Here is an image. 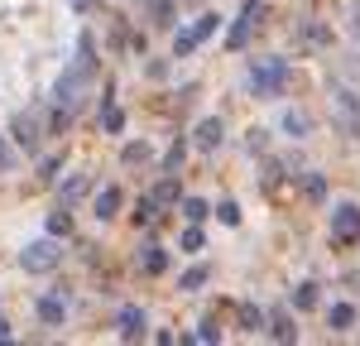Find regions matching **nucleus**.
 I'll list each match as a JSON object with an SVG mask.
<instances>
[{
    "mask_svg": "<svg viewBox=\"0 0 360 346\" xmlns=\"http://www.w3.org/2000/svg\"><path fill=\"white\" fill-rule=\"evenodd\" d=\"M72 5H77V10H86V5H91V0H72Z\"/></svg>",
    "mask_w": 360,
    "mask_h": 346,
    "instance_id": "f704fd0d",
    "label": "nucleus"
},
{
    "mask_svg": "<svg viewBox=\"0 0 360 346\" xmlns=\"http://www.w3.org/2000/svg\"><path fill=\"white\" fill-rule=\"evenodd\" d=\"M58 260H63V250H58L53 241H34V245H25L20 264H25V274H49Z\"/></svg>",
    "mask_w": 360,
    "mask_h": 346,
    "instance_id": "20e7f679",
    "label": "nucleus"
},
{
    "mask_svg": "<svg viewBox=\"0 0 360 346\" xmlns=\"http://www.w3.org/2000/svg\"><path fill=\"white\" fill-rule=\"evenodd\" d=\"M207 212H212V207H207L202 198H183V217H188V222H202Z\"/></svg>",
    "mask_w": 360,
    "mask_h": 346,
    "instance_id": "b1692460",
    "label": "nucleus"
},
{
    "mask_svg": "<svg viewBox=\"0 0 360 346\" xmlns=\"http://www.w3.org/2000/svg\"><path fill=\"white\" fill-rule=\"evenodd\" d=\"M154 217H159V202H154V198H139L135 202V226H149Z\"/></svg>",
    "mask_w": 360,
    "mask_h": 346,
    "instance_id": "412c9836",
    "label": "nucleus"
},
{
    "mask_svg": "<svg viewBox=\"0 0 360 346\" xmlns=\"http://www.w3.org/2000/svg\"><path fill=\"white\" fill-rule=\"evenodd\" d=\"M173 5H197V0H173Z\"/></svg>",
    "mask_w": 360,
    "mask_h": 346,
    "instance_id": "c9c22d12",
    "label": "nucleus"
},
{
    "mask_svg": "<svg viewBox=\"0 0 360 346\" xmlns=\"http://www.w3.org/2000/svg\"><path fill=\"white\" fill-rule=\"evenodd\" d=\"M293 308H317V284H298V293H293Z\"/></svg>",
    "mask_w": 360,
    "mask_h": 346,
    "instance_id": "393cba45",
    "label": "nucleus"
},
{
    "mask_svg": "<svg viewBox=\"0 0 360 346\" xmlns=\"http://www.w3.org/2000/svg\"><path fill=\"white\" fill-rule=\"evenodd\" d=\"M101 125H106V130H125V111H120V106H111V101H106V111H101Z\"/></svg>",
    "mask_w": 360,
    "mask_h": 346,
    "instance_id": "4be33fe9",
    "label": "nucleus"
},
{
    "mask_svg": "<svg viewBox=\"0 0 360 346\" xmlns=\"http://www.w3.org/2000/svg\"><path fill=\"white\" fill-rule=\"evenodd\" d=\"M221 140H226V125H221V115H207L202 125H197V149H221Z\"/></svg>",
    "mask_w": 360,
    "mask_h": 346,
    "instance_id": "1a4fd4ad",
    "label": "nucleus"
},
{
    "mask_svg": "<svg viewBox=\"0 0 360 346\" xmlns=\"http://www.w3.org/2000/svg\"><path fill=\"white\" fill-rule=\"evenodd\" d=\"M39 317L49 322V327H58L63 317H68V298L58 293V298H39Z\"/></svg>",
    "mask_w": 360,
    "mask_h": 346,
    "instance_id": "9b49d317",
    "label": "nucleus"
},
{
    "mask_svg": "<svg viewBox=\"0 0 360 346\" xmlns=\"http://www.w3.org/2000/svg\"><path fill=\"white\" fill-rule=\"evenodd\" d=\"M264 322H269V337H274V342H293V337H298V327H293L288 313H274V317H264Z\"/></svg>",
    "mask_w": 360,
    "mask_h": 346,
    "instance_id": "f8f14e48",
    "label": "nucleus"
},
{
    "mask_svg": "<svg viewBox=\"0 0 360 346\" xmlns=\"http://www.w3.org/2000/svg\"><path fill=\"white\" fill-rule=\"evenodd\" d=\"M217 337H221V332H217V322H212V317H207V322L193 332V342H217Z\"/></svg>",
    "mask_w": 360,
    "mask_h": 346,
    "instance_id": "c756f323",
    "label": "nucleus"
},
{
    "mask_svg": "<svg viewBox=\"0 0 360 346\" xmlns=\"http://www.w3.org/2000/svg\"><path fill=\"white\" fill-rule=\"evenodd\" d=\"M259 20H264V0H245L240 15H236V25H231V34H226V49H245L250 29H259Z\"/></svg>",
    "mask_w": 360,
    "mask_h": 346,
    "instance_id": "7ed1b4c3",
    "label": "nucleus"
},
{
    "mask_svg": "<svg viewBox=\"0 0 360 346\" xmlns=\"http://www.w3.org/2000/svg\"><path fill=\"white\" fill-rule=\"evenodd\" d=\"M217 25H221V15H202L193 29H183V34L173 39V58H188L202 39H212V34H217Z\"/></svg>",
    "mask_w": 360,
    "mask_h": 346,
    "instance_id": "39448f33",
    "label": "nucleus"
},
{
    "mask_svg": "<svg viewBox=\"0 0 360 346\" xmlns=\"http://www.w3.org/2000/svg\"><path fill=\"white\" fill-rule=\"evenodd\" d=\"M10 135H15V144H20L25 154H39V140H44V135H39V115L34 111L15 115V120H10Z\"/></svg>",
    "mask_w": 360,
    "mask_h": 346,
    "instance_id": "0eeeda50",
    "label": "nucleus"
},
{
    "mask_svg": "<svg viewBox=\"0 0 360 346\" xmlns=\"http://www.w3.org/2000/svg\"><path fill=\"white\" fill-rule=\"evenodd\" d=\"M327 101H332V125L341 130V135L356 140V135H360V96H356V91H346V86H332Z\"/></svg>",
    "mask_w": 360,
    "mask_h": 346,
    "instance_id": "f03ea898",
    "label": "nucleus"
},
{
    "mask_svg": "<svg viewBox=\"0 0 360 346\" xmlns=\"http://www.w3.org/2000/svg\"><path fill=\"white\" fill-rule=\"evenodd\" d=\"M178 245H183V250H202L207 241H202V231H197V226H188V231H183V241H178Z\"/></svg>",
    "mask_w": 360,
    "mask_h": 346,
    "instance_id": "c85d7f7f",
    "label": "nucleus"
},
{
    "mask_svg": "<svg viewBox=\"0 0 360 346\" xmlns=\"http://www.w3.org/2000/svg\"><path fill=\"white\" fill-rule=\"evenodd\" d=\"M283 82H288V63L283 58H259L250 68V91L255 96H274V91H283Z\"/></svg>",
    "mask_w": 360,
    "mask_h": 346,
    "instance_id": "f257e3e1",
    "label": "nucleus"
},
{
    "mask_svg": "<svg viewBox=\"0 0 360 346\" xmlns=\"http://www.w3.org/2000/svg\"><path fill=\"white\" fill-rule=\"evenodd\" d=\"M332 327L336 332H346V327H356V308H351V303H332Z\"/></svg>",
    "mask_w": 360,
    "mask_h": 346,
    "instance_id": "2eb2a0df",
    "label": "nucleus"
},
{
    "mask_svg": "<svg viewBox=\"0 0 360 346\" xmlns=\"http://www.w3.org/2000/svg\"><path fill=\"white\" fill-rule=\"evenodd\" d=\"M154 202H159V207H173V202H178V178H173V173L154 188Z\"/></svg>",
    "mask_w": 360,
    "mask_h": 346,
    "instance_id": "a211bd4d",
    "label": "nucleus"
},
{
    "mask_svg": "<svg viewBox=\"0 0 360 346\" xmlns=\"http://www.w3.org/2000/svg\"><path fill=\"white\" fill-rule=\"evenodd\" d=\"M178 169H183V144H173L164 154V173H178Z\"/></svg>",
    "mask_w": 360,
    "mask_h": 346,
    "instance_id": "cd10ccee",
    "label": "nucleus"
},
{
    "mask_svg": "<svg viewBox=\"0 0 360 346\" xmlns=\"http://www.w3.org/2000/svg\"><path fill=\"white\" fill-rule=\"evenodd\" d=\"M58 169H63V159H44V169H39V178H53Z\"/></svg>",
    "mask_w": 360,
    "mask_h": 346,
    "instance_id": "473e14b6",
    "label": "nucleus"
},
{
    "mask_svg": "<svg viewBox=\"0 0 360 346\" xmlns=\"http://www.w3.org/2000/svg\"><path fill=\"white\" fill-rule=\"evenodd\" d=\"M10 164H15V149H10V144H5V140H0V173H5V169H10Z\"/></svg>",
    "mask_w": 360,
    "mask_h": 346,
    "instance_id": "2f4dec72",
    "label": "nucleus"
},
{
    "mask_svg": "<svg viewBox=\"0 0 360 346\" xmlns=\"http://www.w3.org/2000/svg\"><path fill=\"white\" fill-rule=\"evenodd\" d=\"M332 236L341 241V245H351V241L360 236V207L356 202H341V207L332 212Z\"/></svg>",
    "mask_w": 360,
    "mask_h": 346,
    "instance_id": "423d86ee",
    "label": "nucleus"
},
{
    "mask_svg": "<svg viewBox=\"0 0 360 346\" xmlns=\"http://www.w3.org/2000/svg\"><path fill=\"white\" fill-rule=\"evenodd\" d=\"M207 279H212V269H207V264H193V269H188V274L178 279V288H188V293H193V288H202Z\"/></svg>",
    "mask_w": 360,
    "mask_h": 346,
    "instance_id": "f3484780",
    "label": "nucleus"
},
{
    "mask_svg": "<svg viewBox=\"0 0 360 346\" xmlns=\"http://www.w3.org/2000/svg\"><path fill=\"white\" fill-rule=\"evenodd\" d=\"M0 342H10V322L5 317H0Z\"/></svg>",
    "mask_w": 360,
    "mask_h": 346,
    "instance_id": "72a5a7b5",
    "label": "nucleus"
},
{
    "mask_svg": "<svg viewBox=\"0 0 360 346\" xmlns=\"http://www.w3.org/2000/svg\"><path fill=\"white\" fill-rule=\"evenodd\" d=\"M303 193H307L312 202H322V198H327V183H322V173H307V178H303Z\"/></svg>",
    "mask_w": 360,
    "mask_h": 346,
    "instance_id": "5701e85b",
    "label": "nucleus"
},
{
    "mask_svg": "<svg viewBox=\"0 0 360 346\" xmlns=\"http://www.w3.org/2000/svg\"><path fill=\"white\" fill-rule=\"evenodd\" d=\"M217 217H221L226 226H236V222H240V207H236V202H221V207H217Z\"/></svg>",
    "mask_w": 360,
    "mask_h": 346,
    "instance_id": "7c9ffc66",
    "label": "nucleus"
},
{
    "mask_svg": "<svg viewBox=\"0 0 360 346\" xmlns=\"http://www.w3.org/2000/svg\"><path fill=\"white\" fill-rule=\"evenodd\" d=\"M115 332H120L125 342L144 337V308H135V303H130V308H120V313H115Z\"/></svg>",
    "mask_w": 360,
    "mask_h": 346,
    "instance_id": "6e6552de",
    "label": "nucleus"
},
{
    "mask_svg": "<svg viewBox=\"0 0 360 346\" xmlns=\"http://www.w3.org/2000/svg\"><path fill=\"white\" fill-rule=\"evenodd\" d=\"M68 231H72V212H68V207L58 202V212L49 217V236H68Z\"/></svg>",
    "mask_w": 360,
    "mask_h": 346,
    "instance_id": "dca6fc26",
    "label": "nucleus"
},
{
    "mask_svg": "<svg viewBox=\"0 0 360 346\" xmlns=\"http://www.w3.org/2000/svg\"><path fill=\"white\" fill-rule=\"evenodd\" d=\"M120 159H125V164H149V159H154V149H149L144 140H130L125 149H120Z\"/></svg>",
    "mask_w": 360,
    "mask_h": 346,
    "instance_id": "4468645a",
    "label": "nucleus"
},
{
    "mask_svg": "<svg viewBox=\"0 0 360 346\" xmlns=\"http://www.w3.org/2000/svg\"><path fill=\"white\" fill-rule=\"evenodd\" d=\"M307 125H312V120H307L303 111H288V115H283V130H288L293 140H303V135H307Z\"/></svg>",
    "mask_w": 360,
    "mask_h": 346,
    "instance_id": "aec40b11",
    "label": "nucleus"
},
{
    "mask_svg": "<svg viewBox=\"0 0 360 346\" xmlns=\"http://www.w3.org/2000/svg\"><path fill=\"white\" fill-rule=\"evenodd\" d=\"M82 193H86V178H72V183L63 188V207H72V202L82 198Z\"/></svg>",
    "mask_w": 360,
    "mask_h": 346,
    "instance_id": "bb28decb",
    "label": "nucleus"
},
{
    "mask_svg": "<svg viewBox=\"0 0 360 346\" xmlns=\"http://www.w3.org/2000/svg\"><path fill=\"white\" fill-rule=\"evenodd\" d=\"M303 44H332L327 25H303Z\"/></svg>",
    "mask_w": 360,
    "mask_h": 346,
    "instance_id": "a878e982",
    "label": "nucleus"
},
{
    "mask_svg": "<svg viewBox=\"0 0 360 346\" xmlns=\"http://www.w3.org/2000/svg\"><path fill=\"white\" fill-rule=\"evenodd\" d=\"M164 264H168L164 245H139V269L144 274H164Z\"/></svg>",
    "mask_w": 360,
    "mask_h": 346,
    "instance_id": "9d476101",
    "label": "nucleus"
},
{
    "mask_svg": "<svg viewBox=\"0 0 360 346\" xmlns=\"http://www.w3.org/2000/svg\"><path fill=\"white\" fill-rule=\"evenodd\" d=\"M236 317H240V327H245V332H259V327H264V313H259V308H250V303H240Z\"/></svg>",
    "mask_w": 360,
    "mask_h": 346,
    "instance_id": "6ab92c4d",
    "label": "nucleus"
},
{
    "mask_svg": "<svg viewBox=\"0 0 360 346\" xmlns=\"http://www.w3.org/2000/svg\"><path fill=\"white\" fill-rule=\"evenodd\" d=\"M115 212H120V188H101V193H96V217L106 222Z\"/></svg>",
    "mask_w": 360,
    "mask_h": 346,
    "instance_id": "ddd939ff",
    "label": "nucleus"
}]
</instances>
